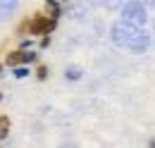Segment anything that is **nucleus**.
<instances>
[{
  "label": "nucleus",
  "instance_id": "nucleus-1",
  "mask_svg": "<svg viewBox=\"0 0 155 148\" xmlns=\"http://www.w3.org/2000/svg\"><path fill=\"white\" fill-rule=\"evenodd\" d=\"M112 41L119 48H127L134 53H141L148 48V34L141 26H134L129 22H117L112 26Z\"/></svg>",
  "mask_w": 155,
  "mask_h": 148
},
{
  "label": "nucleus",
  "instance_id": "nucleus-2",
  "mask_svg": "<svg viewBox=\"0 0 155 148\" xmlns=\"http://www.w3.org/2000/svg\"><path fill=\"white\" fill-rule=\"evenodd\" d=\"M122 22H129L134 26H143L148 24V12L143 7L141 0H129L124 7H122Z\"/></svg>",
  "mask_w": 155,
  "mask_h": 148
},
{
  "label": "nucleus",
  "instance_id": "nucleus-3",
  "mask_svg": "<svg viewBox=\"0 0 155 148\" xmlns=\"http://www.w3.org/2000/svg\"><path fill=\"white\" fill-rule=\"evenodd\" d=\"M53 26H55V19L53 17L50 19L48 17H36L29 24V31H31V34H45V36H48V31H50Z\"/></svg>",
  "mask_w": 155,
  "mask_h": 148
},
{
  "label": "nucleus",
  "instance_id": "nucleus-4",
  "mask_svg": "<svg viewBox=\"0 0 155 148\" xmlns=\"http://www.w3.org/2000/svg\"><path fill=\"white\" fill-rule=\"evenodd\" d=\"M34 60H36L34 53L17 50V53H10V55H7V65H10V67H17V65H29V62H34Z\"/></svg>",
  "mask_w": 155,
  "mask_h": 148
},
{
  "label": "nucleus",
  "instance_id": "nucleus-5",
  "mask_svg": "<svg viewBox=\"0 0 155 148\" xmlns=\"http://www.w3.org/2000/svg\"><path fill=\"white\" fill-rule=\"evenodd\" d=\"M17 10V0H0V19H7Z\"/></svg>",
  "mask_w": 155,
  "mask_h": 148
},
{
  "label": "nucleus",
  "instance_id": "nucleus-6",
  "mask_svg": "<svg viewBox=\"0 0 155 148\" xmlns=\"http://www.w3.org/2000/svg\"><path fill=\"white\" fill-rule=\"evenodd\" d=\"M10 134V117H0V141H5Z\"/></svg>",
  "mask_w": 155,
  "mask_h": 148
},
{
  "label": "nucleus",
  "instance_id": "nucleus-7",
  "mask_svg": "<svg viewBox=\"0 0 155 148\" xmlns=\"http://www.w3.org/2000/svg\"><path fill=\"white\" fill-rule=\"evenodd\" d=\"M45 7L50 10V17H53V19L60 17V5L55 2V0H45Z\"/></svg>",
  "mask_w": 155,
  "mask_h": 148
},
{
  "label": "nucleus",
  "instance_id": "nucleus-8",
  "mask_svg": "<svg viewBox=\"0 0 155 148\" xmlns=\"http://www.w3.org/2000/svg\"><path fill=\"white\" fill-rule=\"evenodd\" d=\"M67 76H69V79H79V76H81V72H79L77 67H69V69H67Z\"/></svg>",
  "mask_w": 155,
  "mask_h": 148
},
{
  "label": "nucleus",
  "instance_id": "nucleus-9",
  "mask_svg": "<svg viewBox=\"0 0 155 148\" xmlns=\"http://www.w3.org/2000/svg\"><path fill=\"white\" fill-rule=\"evenodd\" d=\"M26 74H29V69H26V67H17V69H15V76H17V79H24Z\"/></svg>",
  "mask_w": 155,
  "mask_h": 148
},
{
  "label": "nucleus",
  "instance_id": "nucleus-10",
  "mask_svg": "<svg viewBox=\"0 0 155 148\" xmlns=\"http://www.w3.org/2000/svg\"><path fill=\"white\" fill-rule=\"evenodd\" d=\"M45 76H48V69H45V67H41V69H38V79H45Z\"/></svg>",
  "mask_w": 155,
  "mask_h": 148
},
{
  "label": "nucleus",
  "instance_id": "nucleus-11",
  "mask_svg": "<svg viewBox=\"0 0 155 148\" xmlns=\"http://www.w3.org/2000/svg\"><path fill=\"white\" fill-rule=\"evenodd\" d=\"M0 98H2V96H0Z\"/></svg>",
  "mask_w": 155,
  "mask_h": 148
}]
</instances>
